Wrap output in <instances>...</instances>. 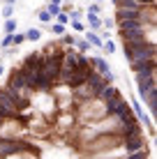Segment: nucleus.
Returning a JSON list of instances; mask_svg holds the SVG:
<instances>
[{
	"label": "nucleus",
	"instance_id": "obj_1",
	"mask_svg": "<svg viewBox=\"0 0 157 159\" xmlns=\"http://www.w3.org/2000/svg\"><path fill=\"white\" fill-rule=\"evenodd\" d=\"M122 53H125V60L129 65L157 60V48L150 46V44H122Z\"/></svg>",
	"mask_w": 157,
	"mask_h": 159
},
{
	"label": "nucleus",
	"instance_id": "obj_2",
	"mask_svg": "<svg viewBox=\"0 0 157 159\" xmlns=\"http://www.w3.org/2000/svg\"><path fill=\"white\" fill-rule=\"evenodd\" d=\"M88 28L90 30H102V19L97 14H90L88 12Z\"/></svg>",
	"mask_w": 157,
	"mask_h": 159
},
{
	"label": "nucleus",
	"instance_id": "obj_3",
	"mask_svg": "<svg viewBox=\"0 0 157 159\" xmlns=\"http://www.w3.org/2000/svg\"><path fill=\"white\" fill-rule=\"evenodd\" d=\"M46 30L53 32V35H65V32H67V25H62V23H58V21H56V23H51Z\"/></svg>",
	"mask_w": 157,
	"mask_h": 159
},
{
	"label": "nucleus",
	"instance_id": "obj_4",
	"mask_svg": "<svg viewBox=\"0 0 157 159\" xmlns=\"http://www.w3.org/2000/svg\"><path fill=\"white\" fill-rule=\"evenodd\" d=\"M85 42H88L90 46H102V37L95 35V32H85Z\"/></svg>",
	"mask_w": 157,
	"mask_h": 159
},
{
	"label": "nucleus",
	"instance_id": "obj_5",
	"mask_svg": "<svg viewBox=\"0 0 157 159\" xmlns=\"http://www.w3.org/2000/svg\"><path fill=\"white\" fill-rule=\"evenodd\" d=\"M102 51H104V53H109V56H111V53H116V44H113L111 42V37H109V39H102Z\"/></svg>",
	"mask_w": 157,
	"mask_h": 159
},
{
	"label": "nucleus",
	"instance_id": "obj_6",
	"mask_svg": "<svg viewBox=\"0 0 157 159\" xmlns=\"http://www.w3.org/2000/svg\"><path fill=\"white\" fill-rule=\"evenodd\" d=\"M16 28H19V25H16L14 19H5V32H7V35H14Z\"/></svg>",
	"mask_w": 157,
	"mask_h": 159
},
{
	"label": "nucleus",
	"instance_id": "obj_7",
	"mask_svg": "<svg viewBox=\"0 0 157 159\" xmlns=\"http://www.w3.org/2000/svg\"><path fill=\"white\" fill-rule=\"evenodd\" d=\"M23 35H25V42H37V39L42 37V32L37 30V28H32V30H28V32H23Z\"/></svg>",
	"mask_w": 157,
	"mask_h": 159
},
{
	"label": "nucleus",
	"instance_id": "obj_8",
	"mask_svg": "<svg viewBox=\"0 0 157 159\" xmlns=\"http://www.w3.org/2000/svg\"><path fill=\"white\" fill-rule=\"evenodd\" d=\"M23 42H25V35H23V32H14V35H12V46H21Z\"/></svg>",
	"mask_w": 157,
	"mask_h": 159
},
{
	"label": "nucleus",
	"instance_id": "obj_9",
	"mask_svg": "<svg viewBox=\"0 0 157 159\" xmlns=\"http://www.w3.org/2000/svg\"><path fill=\"white\" fill-rule=\"evenodd\" d=\"M56 21H58V23H62V25H67V23H69V16H67V12H62V9H60V12L56 14Z\"/></svg>",
	"mask_w": 157,
	"mask_h": 159
},
{
	"label": "nucleus",
	"instance_id": "obj_10",
	"mask_svg": "<svg viewBox=\"0 0 157 159\" xmlns=\"http://www.w3.org/2000/svg\"><path fill=\"white\" fill-rule=\"evenodd\" d=\"M44 9H46V12L51 14V16H56L58 12H60V5H56V2H48L46 7H44Z\"/></svg>",
	"mask_w": 157,
	"mask_h": 159
},
{
	"label": "nucleus",
	"instance_id": "obj_11",
	"mask_svg": "<svg viewBox=\"0 0 157 159\" xmlns=\"http://www.w3.org/2000/svg\"><path fill=\"white\" fill-rule=\"evenodd\" d=\"M37 19H39V21H42V23H51V19H53V16H51V14H48V12H46V9H42V12H39V14H37Z\"/></svg>",
	"mask_w": 157,
	"mask_h": 159
},
{
	"label": "nucleus",
	"instance_id": "obj_12",
	"mask_svg": "<svg viewBox=\"0 0 157 159\" xmlns=\"http://www.w3.org/2000/svg\"><path fill=\"white\" fill-rule=\"evenodd\" d=\"M60 37H62V44H67V46H74V44H76V37L74 35H67V32H65Z\"/></svg>",
	"mask_w": 157,
	"mask_h": 159
},
{
	"label": "nucleus",
	"instance_id": "obj_13",
	"mask_svg": "<svg viewBox=\"0 0 157 159\" xmlns=\"http://www.w3.org/2000/svg\"><path fill=\"white\" fill-rule=\"evenodd\" d=\"M74 46H76L79 51H81V53H85V51H88V48H90V44L85 42V39H76V44H74Z\"/></svg>",
	"mask_w": 157,
	"mask_h": 159
},
{
	"label": "nucleus",
	"instance_id": "obj_14",
	"mask_svg": "<svg viewBox=\"0 0 157 159\" xmlns=\"http://www.w3.org/2000/svg\"><path fill=\"white\" fill-rule=\"evenodd\" d=\"M69 21H72V28H74V30H76V32H85V25H83V23H81V21H79V19H69Z\"/></svg>",
	"mask_w": 157,
	"mask_h": 159
},
{
	"label": "nucleus",
	"instance_id": "obj_15",
	"mask_svg": "<svg viewBox=\"0 0 157 159\" xmlns=\"http://www.w3.org/2000/svg\"><path fill=\"white\" fill-rule=\"evenodd\" d=\"M2 16H5V19H12V16H14V5H5V7H2Z\"/></svg>",
	"mask_w": 157,
	"mask_h": 159
},
{
	"label": "nucleus",
	"instance_id": "obj_16",
	"mask_svg": "<svg viewBox=\"0 0 157 159\" xmlns=\"http://www.w3.org/2000/svg\"><path fill=\"white\" fill-rule=\"evenodd\" d=\"M0 46H2V48H9V46H12V35L2 37V42H0Z\"/></svg>",
	"mask_w": 157,
	"mask_h": 159
},
{
	"label": "nucleus",
	"instance_id": "obj_17",
	"mask_svg": "<svg viewBox=\"0 0 157 159\" xmlns=\"http://www.w3.org/2000/svg\"><path fill=\"white\" fill-rule=\"evenodd\" d=\"M88 12H90V14H99V12H102L99 2H93V5H90V7H88Z\"/></svg>",
	"mask_w": 157,
	"mask_h": 159
},
{
	"label": "nucleus",
	"instance_id": "obj_18",
	"mask_svg": "<svg viewBox=\"0 0 157 159\" xmlns=\"http://www.w3.org/2000/svg\"><path fill=\"white\" fill-rule=\"evenodd\" d=\"M48 2H56V5H62V0H48Z\"/></svg>",
	"mask_w": 157,
	"mask_h": 159
},
{
	"label": "nucleus",
	"instance_id": "obj_19",
	"mask_svg": "<svg viewBox=\"0 0 157 159\" xmlns=\"http://www.w3.org/2000/svg\"><path fill=\"white\" fill-rule=\"evenodd\" d=\"M16 2V0H5V5H14Z\"/></svg>",
	"mask_w": 157,
	"mask_h": 159
},
{
	"label": "nucleus",
	"instance_id": "obj_20",
	"mask_svg": "<svg viewBox=\"0 0 157 159\" xmlns=\"http://www.w3.org/2000/svg\"><path fill=\"white\" fill-rule=\"evenodd\" d=\"M5 74V67H2V65H0V76H2Z\"/></svg>",
	"mask_w": 157,
	"mask_h": 159
},
{
	"label": "nucleus",
	"instance_id": "obj_21",
	"mask_svg": "<svg viewBox=\"0 0 157 159\" xmlns=\"http://www.w3.org/2000/svg\"><path fill=\"white\" fill-rule=\"evenodd\" d=\"M95 2H102V0H95Z\"/></svg>",
	"mask_w": 157,
	"mask_h": 159
}]
</instances>
